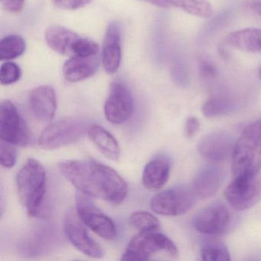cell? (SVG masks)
Returning <instances> with one entry per match:
<instances>
[{"label":"cell","instance_id":"6","mask_svg":"<svg viewBox=\"0 0 261 261\" xmlns=\"http://www.w3.org/2000/svg\"><path fill=\"white\" fill-rule=\"evenodd\" d=\"M196 198L192 188H172L157 194L152 198L151 209L164 216H178L192 208Z\"/></svg>","mask_w":261,"mask_h":261},{"label":"cell","instance_id":"5","mask_svg":"<svg viewBox=\"0 0 261 261\" xmlns=\"http://www.w3.org/2000/svg\"><path fill=\"white\" fill-rule=\"evenodd\" d=\"M164 251L178 256V248L168 237L158 231L140 232L132 238L121 256L122 260H148L153 253Z\"/></svg>","mask_w":261,"mask_h":261},{"label":"cell","instance_id":"16","mask_svg":"<svg viewBox=\"0 0 261 261\" xmlns=\"http://www.w3.org/2000/svg\"><path fill=\"white\" fill-rule=\"evenodd\" d=\"M100 65L98 55L94 56H74L70 57L63 65V75L71 83L89 79L97 72Z\"/></svg>","mask_w":261,"mask_h":261},{"label":"cell","instance_id":"13","mask_svg":"<svg viewBox=\"0 0 261 261\" xmlns=\"http://www.w3.org/2000/svg\"><path fill=\"white\" fill-rule=\"evenodd\" d=\"M234 138L229 133L215 132L209 134L198 143L199 153L212 162H223L232 156L234 149Z\"/></svg>","mask_w":261,"mask_h":261},{"label":"cell","instance_id":"8","mask_svg":"<svg viewBox=\"0 0 261 261\" xmlns=\"http://www.w3.org/2000/svg\"><path fill=\"white\" fill-rule=\"evenodd\" d=\"M0 137L14 146H25L30 141V132L25 120L10 100L0 103Z\"/></svg>","mask_w":261,"mask_h":261},{"label":"cell","instance_id":"9","mask_svg":"<svg viewBox=\"0 0 261 261\" xmlns=\"http://www.w3.org/2000/svg\"><path fill=\"white\" fill-rule=\"evenodd\" d=\"M224 197L232 207L244 211L256 204L261 198V177L235 178L226 188Z\"/></svg>","mask_w":261,"mask_h":261},{"label":"cell","instance_id":"21","mask_svg":"<svg viewBox=\"0 0 261 261\" xmlns=\"http://www.w3.org/2000/svg\"><path fill=\"white\" fill-rule=\"evenodd\" d=\"M227 43L237 49L247 53H261V30L246 29L230 33Z\"/></svg>","mask_w":261,"mask_h":261},{"label":"cell","instance_id":"32","mask_svg":"<svg viewBox=\"0 0 261 261\" xmlns=\"http://www.w3.org/2000/svg\"><path fill=\"white\" fill-rule=\"evenodd\" d=\"M200 74L204 77H215L217 75L216 67L208 61H202L199 65Z\"/></svg>","mask_w":261,"mask_h":261},{"label":"cell","instance_id":"35","mask_svg":"<svg viewBox=\"0 0 261 261\" xmlns=\"http://www.w3.org/2000/svg\"><path fill=\"white\" fill-rule=\"evenodd\" d=\"M259 77H260V79H261V66H260V68H259Z\"/></svg>","mask_w":261,"mask_h":261},{"label":"cell","instance_id":"11","mask_svg":"<svg viewBox=\"0 0 261 261\" xmlns=\"http://www.w3.org/2000/svg\"><path fill=\"white\" fill-rule=\"evenodd\" d=\"M77 215L69 212L64 222V230L68 241L79 251L92 258L103 256L101 247L91 238Z\"/></svg>","mask_w":261,"mask_h":261},{"label":"cell","instance_id":"1","mask_svg":"<svg viewBox=\"0 0 261 261\" xmlns=\"http://www.w3.org/2000/svg\"><path fill=\"white\" fill-rule=\"evenodd\" d=\"M62 175L79 192L119 205L126 199L128 186L124 178L114 169L100 162L88 160L61 162Z\"/></svg>","mask_w":261,"mask_h":261},{"label":"cell","instance_id":"29","mask_svg":"<svg viewBox=\"0 0 261 261\" xmlns=\"http://www.w3.org/2000/svg\"><path fill=\"white\" fill-rule=\"evenodd\" d=\"M53 5L65 10H75L92 2V0H51Z\"/></svg>","mask_w":261,"mask_h":261},{"label":"cell","instance_id":"7","mask_svg":"<svg viewBox=\"0 0 261 261\" xmlns=\"http://www.w3.org/2000/svg\"><path fill=\"white\" fill-rule=\"evenodd\" d=\"M79 192L76 195L77 215L82 222L96 234L106 240L117 237L115 224L110 217L100 211L88 198Z\"/></svg>","mask_w":261,"mask_h":261},{"label":"cell","instance_id":"22","mask_svg":"<svg viewBox=\"0 0 261 261\" xmlns=\"http://www.w3.org/2000/svg\"><path fill=\"white\" fill-rule=\"evenodd\" d=\"M27 44L22 36L10 35L0 41V60L16 59L25 53Z\"/></svg>","mask_w":261,"mask_h":261},{"label":"cell","instance_id":"26","mask_svg":"<svg viewBox=\"0 0 261 261\" xmlns=\"http://www.w3.org/2000/svg\"><path fill=\"white\" fill-rule=\"evenodd\" d=\"M201 259L204 261H228L230 253L224 244L210 241L204 243L201 250Z\"/></svg>","mask_w":261,"mask_h":261},{"label":"cell","instance_id":"17","mask_svg":"<svg viewBox=\"0 0 261 261\" xmlns=\"http://www.w3.org/2000/svg\"><path fill=\"white\" fill-rule=\"evenodd\" d=\"M171 161L166 155L154 157L145 166L142 181L143 186L149 190L162 189L167 183L170 175Z\"/></svg>","mask_w":261,"mask_h":261},{"label":"cell","instance_id":"31","mask_svg":"<svg viewBox=\"0 0 261 261\" xmlns=\"http://www.w3.org/2000/svg\"><path fill=\"white\" fill-rule=\"evenodd\" d=\"M200 127V123L196 117H191L187 119L185 125V135L188 139L195 137Z\"/></svg>","mask_w":261,"mask_h":261},{"label":"cell","instance_id":"19","mask_svg":"<svg viewBox=\"0 0 261 261\" xmlns=\"http://www.w3.org/2000/svg\"><path fill=\"white\" fill-rule=\"evenodd\" d=\"M223 181V173L216 166H207L200 169L194 179L192 189L197 198H211L219 190Z\"/></svg>","mask_w":261,"mask_h":261},{"label":"cell","instance_id":"34","mask_svg":"<svg viewBox=\"0 0 261 261\" xmlns=\"http://www.w3.org/2000/svg\"><path fill=\"white\" fill-rule=\"evenodd\" d=\"M142 2L149 3L155 7H161V8H169L170 7L169 4L166 0H140Z\"/></svg>","mask_w":261,"mask_h":261},{"label":"cell","instance_id":"2","mask_svg":"<svg viewBox=\"0 0 261 261\" xmlns=\"http://www.w3.org/2000/svg\"><path fill=\"white\" fill-rule=\"evenodd\" d=\"M233 178H251L261 170V128L259 121L247 126L232 154Z\"/></svg>","mask_w":261,"mask_h":261},{"label":"cell","instance_id":"10","mask_svg":"<svg viewBox=\"0 0 261 261\" xmlns=\"http://www.w3.org/2000/svg\"><path fill=\"white\" fill-rule=\"evenodd\" d=\"M134 110V98L127 87L120 82H113L105 105L107 120L114 124H122L130 119Z\"/></svg>","mask_w":261,"mask_h":261},{"label":"cell","instance_id":"23","mask_svg":"<svg viewBox=\"0 0 261 261\" xmlns=\"http://www.w3.org/2000/svg\"><path fill=\"white\" fill-rule=\"evenodd\" d=\"M169 6L184 10L186 13L201 18H209L213 14L207 0H166Z\"/></svg>","mask_w":261,"mask_h":261},{"label":"cell","instance_id":"36","mask_svg":"<svg viewBox=\"0 0 261 261\" xmlns=\"http://www.w3.org/2000/svg\"><path fill=\"white\" fill-rule=\"evenodd\" d=\"M259 123H260V128H261V121L259 122Z\"/></svg>","mask_w":261,"mask_h":261},{"label":"cell","instance_id":"20","mask_svg":"<svg viewBox=\"0 0 261 261\" xmlns=\"http://www.w3.org/2000/svg\"><path fill=\"white\" fill-rule=\"evenodd\" d=\"M88 134L90 140L107 158L114 161L119 160L120 156V145L111 133L98 125H91Z\"/></svg>","mask_w":261,"mask_h":261},{"label":"cell","instance_id":"12","mask_svg":"<svg viewBox=\"0 0 261 261\" xmlns=\"http://www.w3.org/2000/svg\"><path fill=\"white\" fill-rule=\"evenodd\" d=\"M230 221L228 209L221 203H215L198 212L192 220V226L197 231L207 235L222 233Z\"/></svg>","mask_w":261,"mask_h":261},{"label":"cell","instance_id":"3","mask_svg":"<svg viewBox=\"0 0 261 261\" xmlns=\"http://www.w3.org/2000/svg\"><path fill=\"white\" fill-rule=\"evenodd\" d=\"M46 171L34 159H29L18 172V195L30 216H38L40 213L46 192Z\"/></svg>","mask_w":261,"mask_h":261},{"label":"cell","instance_id":"24","mask_svg":"<svg viewBox=\"0 0 261 261\" xmlns=\"http://www.w3.org/2000/svg\"><path fill=\"white\" fill-rule=\"evenodd\" d=\"M234 108L233 102L226 96H213L207 99L202 108L201 111L207 118L218 117V116L227 114Z\"/></svg>","mask_w":261,"mask_h":261},{"label":"cell","instance_id":"33","mask_svg":"<svg viewBox=\"0 0 261 261\" xmlns=\"http://www.w3.org/2000/svg\"><path fill=\"white\" fill-rule=\"evenodd\" d=\"M247 7L249 10L261 17V0H250L247 2Z\"/></svg>","mask_w":261,"mask_h":261},{"label":"cell","instance_id":"27","mask_svg":"<svg viewBox=\"0 0 261 261\" xmlns=\"http://www.w3.org/2000/svg\"><path fill=\"white\" fill-rule=\"evenodd\" d=\"M22 71L19 65L14 62H7L0 68V82L3 85L16 83L20 79Z\"/></svg>","mask_w":261,"mask_h":261},{"label":"cell","instance_id":"30","mask_svg":"<svg viewBox=\"0 0 261 261\" xmlns=\"http://www.w3.org/2000/svg\"><path fill=\"white\" fill-rule=\"evenodd\" d=\"M3 8L11 13H19L23 10L25 0H0Z\"/></svg>","mask_w":261,"mask_h":261},{"label":"cell","instance_id":"28","mask_svg":"<svg viewBox=\"0 0 261 261\" xmlns=\"http://www.w3.org/2000/svg\"><path fill=\"white\" fill-rule=\"evenodd\" d=\"M17 152L16 146L1 140L0 142V161L4 167L10 169L16 163Z\"/></svg>","mask_w":261,"mask_h":261},{"label":"cell","instance_id":"4","mask_svg":"<svg viewBox=\"0 0 261 261\" xmlns=\"http://www.w3.org/2000/svg\"><path fill=\"white\" fill-rule=\"evenodd\" d=\"M89 121L82 117H68L58 120L45 128L39 139L44 149H56L72 144L88 134Z\"/></svg>","mask_w":261,"mask_h":261},{"label":"cell","instance_id":"18","mask_svg":"<svg viewBox=\"0 0 261 261\" xmlns=\"http://www.w3.org/2000/svg\"><path fill=\"white\" fill-rule=\"evenodd\" d=\"M47 45L53 51L63 56H74L76 45L81 36L68 29L59 25L49 27L45 32Z\"/></svg>","mask_w":261,"mask_h":261},{"label":"cell","instance_id":"15","mask_svg":"<svg viewBox=\"0 0 261 261\" xmlns=\"http://www.w3.org/2000/svg\"><path fill=\"white\" fill-rule=\"evenodd\" d=\"M30 103L36 118L41 121H49L54 117L57 108L56 91L48 85L38 87L30 94Z\"/></svg>","mask_w":261,"mask_h":261},{"label":"cell","instance_id":"25","mask_svg":"<svg viewBox=\"0 0 261 261\" xmlns=\"http://www.w3.org/2000/svg\"><path fill=\"white\" fill-rule=\"evenodd\" d=\"M129 223L140 232L158 231L160 222L156 217L147 212H136L129 217Z\"/></svg>","mask_w":261,"mask_h":261},{"label":"cell","instance_id":"14","mask_svg":"<svg viewBox=\"0 0 261 261\" xmlns=\"http://www.w3.org/2000/svg\"><path fill=\"white\" fill-rule=\"evenodd\" d=\"M121 27L118 22H111L107 29L102 48L101 61L108 74H114L121 62Z\"/></svg>","mask_w":261,"mask_h":261}]
</instances>
